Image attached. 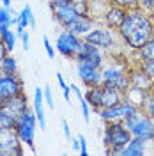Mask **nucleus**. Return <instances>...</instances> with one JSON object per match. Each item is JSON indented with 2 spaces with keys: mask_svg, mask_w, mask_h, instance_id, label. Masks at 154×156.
<instances>
[{
  "mask_svg": "<svg viewBox=\"0 0 154 156\" xmlns=\"http://www.w3.org/2000/svg\"><path fill=\"white\" fill-rule=\"evenodd\" d=\"M34 114L37 117L41 129H46V115H44V92L37 87L34 90Z\"/></svg>",
  "mask_w": 154,
  "mask_h": 156,
  "instance_id": "6ab92c4d",
  "label": "nucleus"
},
{
  "mask_svg": "<svg viewBox=\"0 0 154 156\" xmlns=\"http://www.w3.org/2000/svg\"><path fill=\"white\" fill-rule=\"evenodd\" d=\"M19 39H21V44H23V50L27 51V50L30 48V36H29V32H23V34L19 36Z\"/></svg>",
  "mask_w": 154,
  "mask_h": 156,
  "instance_id": "72a5a7b5",
  "label": "nucleus"
},
{
  "mask_svg": "<svg viewBox=\"0 0 154 156\" xmlns=\"http://www.w3.org/2000/svg\"><path fill=\"white\" fill-rule=\"evenodd\" d=\"M7 53H9V51L5 48V44L0 41V71H2V62H4V58L7 57Z\"/></svg>",
  "mask_w": 154,
  "mask_h": 156,
  "instance_id": "c9c22d12",
  "label": "nucleus"
},
{
  "mask_svg": "<svg viewBox=\"0 0 154 156\" xmlns=\"http://www.w3.org/2000/svg\"><path fill=\"white\" fill-rule=\"evenodd\" d=\"M50 4H51V9H53V7H60V5L73 4V0H50Z\"/></svg>",
  "mask_w": 154,
  "mask_h": 156,
  "instance_id": "e433bc0d",
  "label": "nucleus"
},
{
  "mask_svg": "<svg viewBox=\"0 0 154 156\" xmlns=\"http://www.w3.org/2000/svg\"><path fill=\"white\" fill-rule=\"evenodd\" d=\"M103 87L106 89H115L121 90L122 94L128 92V89L131 87L129 83V71L124 66H119V64H110V66H103Z\"/></svg>",
  "mask_w": 154,
  "mask_h": 156,
  "instance_id": "20e7f679",
  "label": "nucleus"
},
{
  "mask_svg": "<svg viewBox=\"0 0 154 156\" xmlns=\"http://www.w3.org/2000/svg\"><path fill=\"white\" fill-rule=\"evenodd\" d=\"M136 51H138L140 60H154V36L145 43L142 48L136 50Z\"/></svg>",
  "mask_w": 154,
  "mask_h": 156,
  "instance_id": "b1692460",
  "label": "nucleus"
},
{
  "mask_svg": "<svg viewBox=\"0 0 154 156\" xmlns=\"http://www.w3.org/2000/svg\"><path fill=\"white\" fill-rule=\"evenodd\" d=\"M43 44H44V50H46V55L50 58L55 57V50H53V46H51V43H50L48 37H43Z\"/></svg>",
  "mask_w": 154,
  "mask_h": 156,
  "instance_id": "473e14b6",
  "label": "nucleus"
},
{
  "mask_svg": "<svg viewBox=\"0 0 154 156\" xmlns=\"http://www.w3.org/2000/svg\"><path fill=\"white\" fill-rule=\"evenodd\" d=\"M0 108L5 110L9 115H12V117L18 119L23 112L29 110V107H27V98H25V94H19V96L4 99V101H0Z\"/></svg>",
  "mask_w": 154,
  "mask_h": 156,
  "instance_id": "4468645a",
  "label": "nucleus"
},
{
  "mask_svg": "<svg viewBox=\"0 0 154 156\" xmlns=\"http://www.w3.org/2000/svg\"><path fill=\"white\" fill-rule=\"evenodd\" d=\"M126 14H128V9L119 7V5H114V4H108L106 9H105V12H103V21H105L106 27L117 30L121 25H122Z\"/></svg>",
  "mask_w": 154,
  "mask_h": 156,
  "instance_id": "ddd939ff",
  "label": "nucleus"
},
{
  "mask_svg": "<svg viewBox=\"0 0 154 156\" xmlns=\"http://www.w3.org/2000/svg\"><path fill=\"white\" fill-rule=\"evenodd\" d=\"M0 41L5 44L7 51L12 53V50H14V46H16V41H18V36H16V32H12L11 29H7L2 36H0Z\"/></svg>",
  "mask_w": 154,
  "mask_h": 156,
  "instance_id": "a878e982",
  "label": "nucleus"
},
{
  "mask_svg": "<svg viewBox=\"0 0 154 156\" xmlns=\"http://www.w3.org/2000/svg\"><path fill=\"white\" fill-rule=\"evenodd\" d=\"M94 27H96V20L92 18L90 14H82V16H78L73 23H69L68 27H66V30H69V32L76 34L78 37L83 39V36L89 34Z\"/></svg>",
  "mask_w": 154,
  "mask_h": 156,
  "instance_id": "2eb2a0df",
  "label": "nucleus"
},
{
  "mask_svg": "<svg viewBox=\"0 0 154 156\" xmlns=\"http://www.w3.org/2000/svg\"><path fill=\"white\" fill-rule=\"evenodd\" d=\"M2 73H5V75H16L18 73V62H16V58H14L12 53H7V57L4 58Z\"/></svg>",
  "mask_w": 154,
  "mask_h": 156,
  "instance_id": "393cba45",
  "label": "nucleus"
},
{
  "mask_svg": "<svg viewBox=\"0 0 154 156\" xmlns=\"http://www.w3.org/2000/svg\"><path fill=\"white\" fill-rule=\"evenodd\" d=\"M36 128H37V117L34 114V110L23 112V114L16 119V124H14V129H16V133H18L21 144H27L32 151H36V147H34Z\"/></svg>",
  "mask_w": 154,
  "mask_h": 156,
  "instance_id": "423d86ee",
  "label": "nucleus"
},
{
  "mask_svg": "<svg viewBox=\"0 0 154 156\" xmlns=\"http://www.w3.org/2000/svg\"><path fill=\"white\" fill-rule=\"evenodd\" d=\"M71 146L75 151H80V138H71Z\"/></svg>",
  "mask_w": 154,
  "mask_h": 156,
  "instance_id": "58836bf2",
  "label": "nucleus"
},
{
  "mask_svg": "<svg viewBox=\"0 0 154 156\" xmlns=\"http://www.w3.org/2000/svg\"><path fill=\"white\" fill-rule=\"evenodd\" d=\"M82 44V37H78L76 34L69 32V30L64 29V32H60L57 36V41H55V46H57V51L60 55L68 58H75L78 48Z\"/></svg>",
  "mask_w": 154,
  "mask_h": 156,
  "instance_id": "9d476101",
  "label": "nucleus"
},
{
  "mask_svg": "<svg viewBox=\"0 0 154 156\" xmlns=\"http://www.w3.org/2000/svg\"><path fill=\"white\" fill-rule=\"evenodd\" d=\"M23 144L19 140L14 128L0 126V156H14L23 154Z\"/></svg>",
  "mask_w": 154,
  "mask_h": 156,
  "instance_id": "6e6552de",
  "label": "nucleus"
},
{
  "mask_svg": "<svg viewBox=\"0 0 154 156\" xmlns=\"http://www.w3.org/2000/svg\"><path fill=\"white\" fill-rule=\"evenodd\" d=\"M129 83H131V87H136V89H142V90L151 92L154 82L147 76L140 68H136V69H133V71H129Z\"/></svg>",
  "mask_w": 154,
  "mask_h": 156,
  "instance_id": "f3484780",
  "label": "nucleus"
},
{
  "mask_svg": "<svg viewBox=\"0 0 154 156\" xmlns=\"http://www.w3.org/2000/svg\"><path fill=\"white\" fill-rule=\"evenodd\" d=\"M145 153H147V142L142 138H136V136H133L128 142V146L119 151V154L122 156H142Z\"/></svg>",
  "mask_w": 154,
  "mask_h": 156,
  "instance_id": "a211bd4d",
  "label": "nucleus"
},
{
  "mask_svg": "<svg viewBox=\"0 0 154 156\" xmlns=\"http://www.w3.org/2000/svg\"><path fill=\"white\" fill-rule=\"evenodd\" d=\"M73 2H76V0H73Z\"/></svg>",
  "mask_w": 154,
  "mask_h": 156,
  "instance_id": "37998d69",
  "label": "nucleus"
},
{
  "mask_svg": "<svg viewBox=\"0 0 154 156\" xmlns=\"http://www.w3.org/2000/svg\"><path fill=\"white\" fill-rule=\"evenodd\" d=\"M152 12H154V5H152Z\"/></svg>",
  "mask_w": 154,
  "mask_h": 156,
  "instance_id": "79ce46f5",
  "label": "nucleus"
},
{
  "mask_svg": "<svg viewBox=\"0 0 154 156\" xmlns=\"http://www.w3.org/2000/svg\"><path fill=\"white\" fill-rule=\"evenodd\" d=\"M142 110H144L147 115L151 117L154 121V92L151 90L149 94H147V98H145V101H144V105H142Z\"/></svg>",
  "mask_w": 154,
  "mask_h": 156,
  "instance_id": "bb28decb",
  "label": "nucleus"
},
{
  "mask_svg": "<svg viewBox=\"0 0 154 156\" xmlns=\"http://www.w3.org/2000/svg\"><path fill=\"white\" fill-rule=\"evenodd\" d=\"M133 138L131 131L126 128L124 121H115V122H106L105 131H103V144L106 146V153L110 154H119L122 147L128 146V142Z\"/></svg>",
  "mask_w": 154,
  "mask_h": 156,
  "instance_id": "f03ea898",
  "label": "nucleus"
},
{
  "mask_svg": "<svg viewBox=\"0 0 154 156\" xmlns=\"http://www.w3.org/2000/svg\"><path fill=\"white\" fill-rule=\"evenodd\" d=\"M14 124H16V117L9 115L5 110H2V108H0V126H4V128H14Z\"/></svg>",
  "mask_w": 154,
  "mask_h": 156,
  "instance_id": "cd10ccee",
  "label": "nucleus"
},
{
  "mask_svg": "<svg viewBox=\"0 0 154 156\" xmlns=\"http://www.w3.org/2000/svg\"><path fill=\"white\" fill-rule=\"evenodd\" d=\"M138 68L142 69L145 75H147V76L154 82V60H140Z\"/></svg>",
  "mask_w": 154,
  "mask_h": 156,
  "instance_id": "c85d7f7f",
  "label": "nucleus"
},
{
  "mask_svg": "<svg viewBox=\"0 0 154 156\" xmlns=\"http://www.w3.org/2000/svg\"><path fill=\"white\" fill-rule=\"evenodd\" d=\"M85 99H87V103L90 105V108H94L96 112H99L101 110V101H103V85L87 87Z\"/></svg>",
  "mask_w": 154,
  "mask_h": 156,
  "instance_id": "aec40b11",
  "label": "nucleus"
},
{
  "mask_svg": "<svg viewBox=\"0 0 154 156\" xmlns=\"http://www.w3.org/2000/svg\"><path fill=\"white\" fill-rule=\"evenodd\" d=\"M18 23V14L14 11H11V7H0V25H16Z\"/></svg>",
  "mask_w": 154,
  "mask_h": 156,
  "instance_id": "5701e85b",
  "label": "nucleus"
},
{
  "mask_svg": "<svg viewBox=\"0 0 154 156\" xmlns=\"http://www.w3.org/2000/svg\"><path fill=\"white\" fill-rule=\"evenodd\" d=\"M78 138H80V154L87 156V138L83 135H78Z\"/></svg>",
  "mask_w": 154,
  "mask_h": 156,
  "instance_id": "f704fd0d",
  "label": "nucleus"
},
{
  "mask_svg": "<svg viewBox=\"0 0 154 156\" xmlns=\"http://www.w3.org/2000/svg\"><path fill=\"white\" fill-rule=\"evenodd\" d=\"M108 4H114V5H119V7H124V9H133V7H138L136 0H108Z\"/></svg>",
  "mask_w": 154,
  "mask_h": 156,
  "instance_id": "c756f323",
  "label": "nucleus"
},
{
  "mask_svg": "<svg viewBox=\"0 0 154 156\" xmlns=\"http://www.w3.org/2000/svg\"><path fill=\"white\" fill-rule=\"evenodd\" d=\"M124 124L131 131V135L136 136V138H142L147 144L154 140V121L145 114L142 108L136 110L135 114L126 117Z\"/></svg>",
  "mask_w": 154,
  "mask_h": 156,
  "instance_id": "7ed1b4c3",
  "label": "nucleus"
},
{
  "mask_svg": "<svg viewBox=\"0 0 154 156\" xmlns=\"http://www.w3.org/2000/svg\"><path fill=\"white\" fill-rule=\"evenodd\" d=\"M43 92H44V103H46L50 108H55V103H53V94H51V87H50V85H44Z\"/></svg>",
  "mask_w": 154,
  "mask_h": 156,
  "instance_id": "7c9ffc66",
  "label": "nucleus"
},
{
  "mask_svg": "<svg viewBox=\"0 0 154 156\" xmlns=\"http://www.w3.org/2000/svg\"><path fill=\"white\" fill-rule=\"evenodd\" d=\"M124 99V94L121 90H115V89H106L103 87V101H101V108H110L121 103Z\"/></svg>",
  "mask_w": 154,
  "mask_h": 156,
  "instance_id": "412c9836",
  "label": "nucleus"
},
{
  "mask_svg": "<svg viewBox=\"0 0 154 156\" xmlns=\"http://www.w3.org/2000/svg\"><path fill=\"white\" fill-rule=\"evenodd\" d=\"M83 41L97 46L99 50H112L117 43H122L119 32L115 29L106 27V25H96L89 34L83 36Z\"/></svg>",
  "mask_w": 154,
  "mask_h": 156,
  "instance_id": "39448f33",
  "label": "nucleus"
},
{
  "mask_svg": "<svg viewBox=\"0 0 154 156\" xmlns=\"http://www.w3.org/2000/svg\"><path fill=\"white\" fill-rule=\"evenodd\" d=\"M152 92H154V83H152Z\"/></svg>",
  "mask_w": 154,
  "mask_h": 156,
  "instance_id": "a19ab883",
  "label": "nucleus"
},
{
  "mask_svg": "<svg viewBox=\"0 0 154 156\" xmlns=\"http://www.w3.org/2000/svg\"><path fill=\"white\" fill-rule=\"evenodd\" d=\"M78 16H82L75 4H68V5H60V7H53V18L66 29L69 23H73Z\"/></svg>",
  "mask_w": 154,
  "mask_h": 156,
  "instance_id": "dca6fc26",
  "label": "nucleus"
},
{
  "mask_svg": "<svg viewBox=\"0 0 154 156\" xmlns=\"http://www.w3.org/2000/svg\"><path fill=\"white\" fill-rule=\"evenodd\" d=\"M23 94V83L18 75H5L0 71V101Z\"/></svg>",
  "mask_w": 154,
  "mask_h": 156,
  "instance_id": "9b49d317",
  "label": "nucleus"
},
{
  "mask_svg": "<svg viewBox=\"0 0 154 156\" xmlns=\"http://www.w3.org/2000/svg\"><path fill=\"white\" fill-rule=\"evenodd\" d=\"M138 7L140 9L147 11V12H152V5H154V0H136Z\"/></svg>",
  "mask_w": 154,
  "mask_h": 156,
  "instance_id": "2f4dec72",
  "label": "nucleus"
},
{
  "mask_svg": "<svg viewBox=\"0 0 154 156\" xmlns=\"http://www.w3.org/2000/svg\"><path fill=\"white\" fill-rule=\"evenodd\" d=\"M117 32L124 44H128L131 50H138L154 36V21L151 20L147 11L133 7L128 11L124 21L117 29Z\"/></svg>",
  "mask_w": 154,
  "mask_h": 156,
  "instance_id": "f257e3e1",
  "label": "nucleus"
},
{
  "mask_svg": "<svg viewBox=\"0 0 154 156\" xmlns=\"http://www.w3.org/2000/svg\"><path fill=\"white\" fill-rule=\"evenodd\" d=\"M76 64H83V66H90V68H103L105 66V57H103V50H99L97 46L90 44L82 39V44L78 48L76 55Z\"/></svg>",
  "mask_w": 154,
  "mask_h": 156,
  "instance_id": "0eeeda50",
  "label": "nucleus"
},
{
  "mask_svg": "<svg viewBox=\"0 0 154 156\" xmlns=\"http://www.w3.org/2000/svg\"><path fill=\"white\" fill-rule=\"evenodd\" d=\"M62 129H64V135H66V138H68V140H71V138H73V135H71V129H69L68 121H62Z\"/></svg>",
  "mask_w": 154,
  "mask_h": 156,
  "instance_id": "4c0bfd02",
  "label": "nucleus"
},
{
  "mask_svg": "<svg viewBox=\"0 0 154 156\" xmlns=\"http://www.w3.org/2000/svg\"><path fill=\"white\" fill-rule=\"evenodd\" d=\"M16 25H18V27H23V29H27V27H36V18H34L32 7H30L29 4L18 12V23H16Z\"/></svg>",
  "mask_w": 154,
  "mask_h": 156,
  "instance_id": "4be33fe9",
  "label": "nucleus"
},
{
  "mask_svg": "<svg viewBox=\"0 0 154 156\" xmlns=\"http://www.w3.org/2000/svg\"><path fill=\"white\" fill-rule=\"evenodd\" d=\"M76 71H78V78L83 82L85 87H94V85L103 83V71L99 68H90V66L78 64Z\"/></svg>",
  "mask_w": 154,
  "mask_h": 156,
  "instance_id": "f8f14e48",
  "label": "nucleus"
},
{
  "mask_svg": "<svg viewBox=\"0 0 154 156\" xmlns=\"http://www.w3.org/2000/svg\"><path fill=\"white\" fill-rule=\"evenodd\" d=\"M0 2H2L4 7H11V4H12V0H0Z\"/></svg>",
  "mask_w": 154,
  "mask_h": 156,
  "instance_id": "ea45409f",
  "label": "nucleus"
},
{
  "mask_svg": "<svg viewBox=\"0 0 154 156\" xmlns=\"http://www.w3.org/2000/svg\"><path fill=\"white\" fill-rule=\"evenodd\" d=\"M136 110H140V108L124 98L121 103H117L114 107L101 108V110H99V117H101L105 122H115V121H124L126 117L131 115V114H135Z\"/></svg>",
  "mask_w": 154,
  "mask_h": 156,
  "instance_id": "1a4fd4ad",
  "label": "nucleus"
}]
</instances>
